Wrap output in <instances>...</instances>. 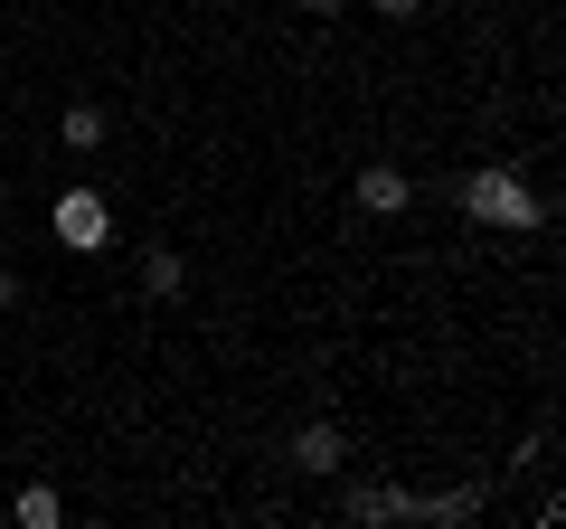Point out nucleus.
<instances>
[{
  "mask_svg": "<svg viewBox=\"0 0 566 529\" xmlns=\"http://www.w3.org/2000/svg\"><path fill=\"white\" fill-rule=\"evenodd\" d=\"M463 208H472V218H482V227H510V237H528V227L547 218V208H538V189H528L520 170H501V162L463 170Z\"/></svg>",
  "mask_w": 566,
  "mask_h": 529,
  "instance_id": "nucleus-1",
  "label": "nucleus"
},
{
  "mask_svg": "<svg viewBox=\"0 0 566 529\" xmlns=\"http://www.w3.org/2000/svg\"><path fill=\"white\" fill-rule=\"evenodd\" d=\"M57 246H76V256L114 246V208H104L95 189H57Z\"/></svg>",
  "mask_w": 566,
  "mask_h": 529,
  "instance_id": "nucleus-2",
  "label": "nucleus"
},
{
  "mask_svg": "<svg viewBox=\"0 0 566 529\" xmlns=\"http://www.w3.org/2000/svg\"><path fill=\"white\" fill-rule=\"evenodd\" d=\"M283 464H293V473H312V483H331V473L349 464V435L331 426V416H312V426L293 435V445H283Z\"/></svg>",
  "mask_w": 566,
  "mask_h": 529,
  "instance_id": "nucleus-3",
  "label": "nucleus"
},
{
  "mask_svg": "<svg viewBox=\"0 0 566 529\" xmlns=\"http://www.w3.org/2000/svg\"><path fill=\"white\" fill-rule=\"evenodd\" d=\"M406 199H416V189H406L397 162H359V208H368V218H397Z\"/></svg>",
  "mask_w": 566,
  "mask_h": 529,
  "instance_id": "nucleus-4",
  "label": "nucleus"
},
{
  "mask_svg": "<svg viewBox=\"0 0 566 529\" xmlns=\"http://www.w3.org/2000/svg\"><path fill=\"white\" fill-rule=\"evenodd\" d=\"M482 501H491L482 483H453V491H434V501H416V520H444V529H463V520H482Z\"/></svg>",
  "mask_w": 566,
  "mask_h": 529,
  "instance_id": "nucleus-5",
  "label": "nucleus"
},
{
  "mask_svg": "<svg viewBox=\"0 0 566 529\" xmlns=\"http://www.w3.org/2000/svg\"><path fill=\"white\" fill-rule=\"evenodd\" d=\"M349 520H416V491H387V483H359V491H349Z\"/></svg>",
  "mask_w": 566,
  "mask_h": 529,
  "instance_id": "nucleus-6",
  "label": "nucleus"
},
{
  "mask_svg": "<svg viewBox=\"0 0 566 529\" xmlns=\"http://www.w3.org/2000/svg\"><path fill=\"white\" fill-rule=\"evenodd\" d=\"M57 133H66V152H95V143H104V114H95V104H66Z\"/></svg>",
  "mask_w": 566,
  "mask_h": 529,
  "instance_id": "nucleus-7",
  "label": "nucleus"
},
{
  "mask_svg": "<svg viewBox=\"0 0 566 529\" xmlns=\"http://www.w3.org/2000/svg\"><path fill=\"white\" fill-rule=\"evenodd\" d=\"M10 520H20V529H57V491H48V483H29L20 501H10Z\"/></svg>",
  "mask_w": 566,
  "mask_h": 529,
  "instance_id": "nucleus-8",
  "label": "nucleus"
},
{
  "mask_svg": "<svg viewBox=\"0 0 566 529\" xmlns=\"http://www.w3.org/2000/svg\"><path fill=\"white\" fill-rule=\"evenodd\" d=\"M142 284H151V293H180V284H189V264L170 256V246H151V256H142Z\"/></svg>",
  "mask_w": 566,
  "mask_h": 529,
  "instance_id": "nucleus-9",
  "label": "nucleus"
},
{
  "mask_svg": "<svg viewBox=\"0 0 566 529\" xmlns=\"http://www.w3.org/2000/svg\"><path fill=\"white\" fill-rule=\"evenodd\" d=\"M368 10H378V20H416L424 0H368Z\"/></svg>",
  "mask_w": 566,
  "mask_h": 529,
  "instance_id": "nucleus-10",
  "label": "nucleus"
},
{
  "mask_svg": "<svg viewBox=\"0 0 566 529\" xmlns=\"http://www.w3.org/2000/svg\"><path fill=\"white\" fill-rule=\"evenodd\" d=\"M293 10H303V20H340L349 0H293Z\"/></svg>",
  "mask_w": 566,
  "mask_h": 529,
  "instance_id": "nucleus-11",
  "label": "nucleus"
},
{
  "mask_svg": "<svg viewBox=\"0 0 566 529\" xmlns=\"http://www.w3.org/2000/svg\"><path fill=\"white\" fill-rule=\"evenodd\" d=\"M10 303H20V274H0V312H10Z\"/></svg>",
  "mask_w": 566,
  "mask_h": 529,
  "instance_id": "nucleus-12",
  "label": "nucleus"
}]
</instances>
